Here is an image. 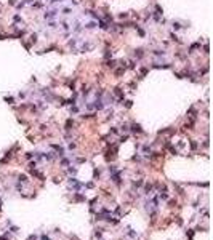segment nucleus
<instances>
[{
	"label": "nucleus",
	"mask_w": 213,
	"mask_h": 240,
	"mask_svg": "<svg viewBox=\"0 0 213 240\" xmlns=\"http://www.w3.org/2000/svg\"><path fill=\"white\" fill-rule=\"evenodd\" d=\"M111 179H112L115 184H120V173L117 171V173H112V176H111Z\"/></svg>",
	"instance_id": "f257e3e1"
},
{
	"label": "nucleus",
	"mask_w": 213,
	"mask_h": 240,
	"mask_svg": "<svg viewBox=\"0 0 213 240\" xmlns=\"http://www.w3.org/2000/svg\"><path fill=\"white\" fill-rule=\"evenodd\" d=\"M191 147H192V149H197V142L192 141V142H191Z\"/></svg>",
	"instance_id": "ddd939ff"
},
{
	"label": "nucleus",
	"mask_w": 213,
	"mask_h": 240,
	"mask_svg": "<svg viewBox=\"0 0 213 240\" xmlns=\"http://www.w3.org/2000/svg\"><path fill=\"white\" fill-rule=\"evenodd\" d=\"M159 197H160V198H162V200H167V198H168V195H167V194H165V191H163V192H162V191H160V195H159Z\"/></svg>",
	"instance_id": "0eeeda50"
},
{
	"label": "nucleus",
	"mask_w": 213,
	"mask_h": 240,
	"mask_svg": "<svg viewBox=\"0 0 213 240\" xmlns=\"http://www.w3.org/2000/svg\"><path fill=\"white\" fill-rule=\"evenodd\" d=\"M56 13H58V11H54V10H50V11H47V13H45V19H51V18H54V16H56Z\"/></svg>",
	"instance_id": "f03ea898"
},
{
	"label": "nucleus",
	"mask_w": 213,
	"mask_h": 240,
	"mask_svg": "<svg viewBox=\"0 0 213 240\" xmlns=\"http://www.w3.org/2000/svg\"><path fill=\"white\" fill-rule=\"evenodd\" d=\"M61 165H62V167H66V165H69V160H67V159H62V160H61Z\"/></svg>",
	"instance_id": "6e6552de"
},
{
	"label": "nucleus",
	"mask_w": 213,
	"mask_h": 240,
	"mask_svg": "<svg viewBox=\"0 0 213 240\" xmlns=\"http://www.w3.org/2000/svg\"><path fill=\"white\" fill-rule=\"evenodd\" d=\"M40 239H42V240H50V239H48L47 235H42V237H40Z\"/></svg>",
	"instance_id": "2eb2a0df"
},
{
	"label": "nucleus",
	"mask_w": 213,
	"mask_h": 240,
	"mask_svg": "<svg viewBox=\"0 0 213 240\" xmlns=\"http://www.w3.org/2000/svg\"><path fill=\"white\" fill-rule=\"evenodd\" d=\"M75 200H77V202H83V200H85V197H83L82 194H77V195H75Z\"/></svg>",
	"instance_id": "423d86ee"
},
{
	"label": "nucleus",
	"mask_w": 213,
	"mask_h": 240,
	"mask_svg": "<svg viewBox=\"0 0 213 240\" xmlns=\"http://www.w3.org/2000/svg\"><path fill=\"white\" fill-rule=\"evenodd\" d=\"M87 29H93V27H95V23H87Z\"/></svg>",
	"instance_id": "9d476101"
},
{
	"label": "nucleus",
	"mask_w": 213,
	"mask_h": 240,
	"mask_svg": "<svg viewBox=\"0 0 213 240\" xmlns=\"http://www.w3.org/2000/svg\"><path fill=\"white\" fill-rule=\"evenodd\" d=\"M95 237H96V239H101V232H99V229H98L96 232H95Z\"/></svg>",
	"instance_id": "f8f14e48"
},
{
	"label": "nucleus",
	"mask_w": 213,
	"mask_h": 240,
	"mask_svg": "<svg viewBox=\"0 0 213 240\" xmlns=\"http://www.w3.org/2000/svg\"><path fill=\"white\" fill-rule=\"evenodd\" d=\"M69 173L71 175H75V173H77V168H69Z\"/></svg>",
	"instance_id": "9b49d317"
},
{
	"label": "nucleus",
	"mask_w": 213,
	"mask_h": 240,
	"mask_svg": "<svg viewBox=\"0 0 213 240\" xmlns=\"http://www.w3.org/2000/svg\"><path fill=\"white\" fill-rule=\"evenodd\" d=\"M132 130L135 131V133H143V130H141V126H140V125H136V123H135V125H132Z\"/></svg>",
	"instance_id": "7ed1b4c3"
},
{
	"label": "nucleus",
	"mask_w": 213,
	"mask_h": 240,
	"mask_svg": "<svg viewBox=\"0 0 213 240\" xmlns=\"http://www.w3.org/2000/svg\"><path fill=\"white\" fill-rule=\"evenodd\" d=\"M141 184H143V181L140 179V181H135V183H133V186H135V187H140Z\"/></svg>",
	"instance_id": "1a4fd4ad"
},
{
	"label": "nucleus",
	"mask_w": 213,
	"mask_h": 240,
	"mask_svg": "<svg viewBox=\"0 0 213 240\" xmlns=\"http://www.w3.org/2000/svg\"><path fill=\"white\" fill-rule=\"evenodd\" d=\"M7 237H8V234L7 235H0V240H7Z\"/></svg>",
	"instance_id": "4468645a"
},
{
	"label": "nucleus",
	"mask_w": 213,
	"mask_h": 240,
	"mask_svg": "<svg viewBox=\"0 0 213 240\" xmlns=\"http://www.w3.org/2000/svg\"><path fill=\"white\" fill-rule=\"evenodd\" d=\"M29 179H27V176L26 175H19V183H27Z\"/></svg>",
	"instance_id": "39448f33"
},
{
	"label": "nucleus",
	"mask_w": 213,
	"mask_h": 240,
	"mask_svg": "<svg viewBox=\"0 0 213 240\" xmlns=\"http://www.w3.org/2000/svg\"><path fill=\"white\" fill-rule=\"evenodd\" d=\"M151 191H152V184L147 183L146 186H144V192H146V194H151Z\"/></svg>",
	"instance_id": "20e7f679"
}]
</instances>
